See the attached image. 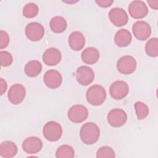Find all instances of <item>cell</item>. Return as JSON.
<instances>
[{
	"instance_id": "cell-1",
	"label": "cell",
	"mask_w": 158,
	"mask_h": 158,
	"mask_svg": "<svg viewBox=\"0 0 158 158\" xmlns=\"http://www.w3.org/2000/svg\"><path fill=\"white\" fill-rule=\"evenodd\" d=\"M100 130L98 126L93 122H87L80 128V136L82 142L88 145L94 144L99 139Z\"/></svg>"
},
{
	"instance_id": "cell-2",
	"label": "cell",
	"mask_w": 158,
	"mask_h": 158,
	"mask_svg": "<svg viewBox=\"0 0 158 158\" xmlns=\"http://www.w3.org/2000/svg\"><path fill=\"white\" fill-rule=\"evenodd\" d=\"M86 98L91 105L100 106L106 99V89L99 85H92L86 91Z\"/></svg>"
},
{
	"instance_id": "cell-3",
	"label": "cell",
	"mask_w": 158,
	"mask_h": 158,
	"mask_svg": "<svg viewBox=\"0 0 158 158\" xmlns=\"http://www.w3.org/2000/svg\"><path fill=\"white\" fill-rule=\"evenodd\" d=\"M43 134L47 140L56 141L60 138L62 135V128L59 123L54 121H49L44 125Z\"/></svg>"
},
{
	"instance_id": "cell-4",
	"label": "cell",
	"mask_w": 158,
	"mask_h": 158,
	"mask_svg": "<svg viewBox=\"0 0 158 158\" xmlns=\"http://www.w3.org/2000/svg\"><path fill=\"white\" fill-rule=\"evenodd\" d=\"M117 70L123 75H130L135 72L136 69V61L131 56H123L118 59L117 62Z\"/></svg>"
},
{
	"instance_id": "cell-5",
	"label": "cell",
	"mask_w": 158,
	"mask_h": 158,
	"mask_svg": "<svg viewBox=\"0 0 158 158\" xmlns=\"http://www.w3.org/2000/svg\"><path fill=\"white\" fill-rule=\"evenodd\" d=\"M88 116V110L86 107L81 104L72 106L68 110L67 117L73 123H79L84 122Z\"/></svg>"
},
{
	"instance_id": "cell-6",
	"label": "cell",
	"mask_w": 158,
	"mask_h": 158,
	"mask_svg": "<svg viewBox=\"0 0 158 158\" xmlns=\"http://www.w3.org/2000/svg\"><path fill=\"white\" fill-rule=\"evenodd\" d=\"M129 92V86L127 83L122 80L114 81L110 86L109 93L111 97L115 100H120L125 98Z\"/></svg>"
},
{
	"instance_id": "cell-7",
	"label": "cell",
	"mask_w": 158,
	"mask_h": 158,
	"mask_svg": "<svg viewBox=\"0 0 158 158\" xmlns=\"http://www.w3.org/2000/svg\"><path fill=\"white\" fill-rule=\"evenodd\" d=\"M107 120L110 126L120 127L126 123L127 114L123 109L115 108L109 112L107 115Z\"/></svg>"
},
{
	"instance_id": "cell-8",
	"label": "cell",
	"mask_w": 158,
	"mask_h": 158,
	"mask_svg": "<svg viewBox=\"0 0 158 158\" xmlns=\"http://www.w3.org/2000/svg\"><path fill=\"white\" fill-rule=\"evenodd\" d=\"M132 31L136 39L140 41H144L150 36L151 27L146 22L138 20L133 25Z\"/></svg>"
},
{
	"instance_id": "cell-9",
	"label": "cell",
	"mask_w": 158,
	"mask_h": 158,
	"mask_svg": "<svg viewBox=\"0 0 158 158\" xmlns=\"http://www.w3.org/2000/svg\"><path fill=\"white\" fill-rule=\"evenodd\" d=\"M27 38L32 41H38L42 39L44 35L43 26L38 22H31L28 23L25 29Z\"/></svg>"
},
{
	"instance_id": "cell-10",
	"label": "cell",
	"mask_w": 158,
	"mask_h": 158,
	"mask_svg": "<svg viewBox=\"0 0 158 158\" xmlns=\"http://www.w3.org/2000/svg\"><path fill=\"white\" fill-rule=\"evenodd\" d=\"M108 16L112 23L116 27L124 26L128 21V14L122 8L114 7L111 9L108 14Z\"/></svg>"
},
{
	"instance_id": "cell-11",
	"label": "cell",
	"mask_w": 158,
	"mask_h": 158,
	"mask_svg": "<svg viewBox=\"0 0 158 158\" xmlns=\"http://www.w3.org/2000/svg\"><path fill=\"white\" fill-rule=\"evenodd\" d=\"M94 78V73L93 69L88 66L81 65L77 69L76 79L79 84L87 86L93 82Z\"/></svg>"
},
{
	"instance_id": "cell-12",
	"label": "cell",
	"mask_w": 158,
	"mask_h": 158,
	"mask_svg": "<svg viewBox=\"0 0 158 158\" xmlns=\"http://www.w3.org/2000/svg\"><path fill=\"white\" fill-rule=\"evenodd\" d=\"M25 88L22 85L19 83L13 85L10 88L7 93L9 101L14 105L21 103L25 99Z\"/></svg>"
},
{
	"instance_id": "cell-13",
	"label": "cell",
	"mask_w": 158,
	"mask_h": 158,
	"mask_svg": "<svg viewBox=\"0 0 158 158\" xmlns=\"http://www.w3.org/2000/svg\"><path fill=\"white\" fill-rule=\"evenodd\" d=\"M128 12L133 18L139 19L147 15L148 9L143 1H133L131 2L128 6Z\"/></svg>"
},
{
	"instance_id": "cell-14",
	"label": "cell",
	"mask_w": 158,
	"mask_h": 158,
	"mask_svg": "<svg viewBox=\"0 0 158 158\" xmlns=\"http://www.w3.org/2000/svg\"><path fill=\"white\" fill-rule=\"evenodd\" d=\"M22 146L23 150L27 154H34L41 150L43 142L36 136H30L23 141Z\"/></svg>"
},
{
	"instance_id": "cell-15",
	"label": "cell",
	"mask_w": 158,
	"mask_h": 158,
	"mask_svg": "<svg viewBox=\"0 0 158 158\" xmlns=\"http://www.w3.org/2000/svg\"><path fill=\"white\" fill-rule=\"evenodd\" d=\"M43 80L47 87L51 89H56L60 86L62 81V77L59 72L51 69L45 73L43 77Z\"/></svg>"
},
{
	"instance_id": "cell-16",
	"label": "cell",
	"mask_w": 158,
	"mask_h": 158,
	"mask_svg": "<svg viewBox=\"0 0 158 158\" xmlns=\"http://www.w3.org/2000/svg\"><path fill=\"white\" fill-rule=\"evenodd\" d=\"M42 57L45 64L49 66H54L60 62L62 55L60 51L58 49L50 48L44 52Z\"/></svg>"
},
{
	"instance_id": "cell-17",
	"label": "cell",
	"mask_w": 158,
	"mask_h": 158,
	"mask_svg": "<svg viewBox=\"0 0 158 158\" xmlns=\"http://www.w3.org/2000/svg\"><path fill=\"white\" fill-rule=\"evenodd\" d=\"M69 45L73 51H80L83 49L85 44V38L82 33L75 31L70 33L68 40Z\"/></svg>"
},
{
	"instance_id": "cell-18",
	"label": "cell",
	"mask_w": 158,
	"mask_h": 158,
	"mask_svg": "<svg viewBox=\"0 0 158 158\" xmlns=\"http://www.w3.org/2000/svg\"><path fill=\"white\" fill-rule=\"evenodd\" d=\"M81 58L82 61L86 64H94L99 60V51L94 47L86 48L81 52Z\"/></svg>"
},
{
	"instance_id": "cell-19",
	"label": "cell",
	"mask_w": 158,
	"mask_h": 158,
	"mask_svg": "<svg viewBox=\"0 0 158 158\" xmlns=\"http://www.w3.org/2000/svg\"><path fill=\"white\" fill-rule=\"evenodd\" d=\"M132 40L131 33L127 29H120L117 31L114 36V42L118 47L128 46Z\"/></svg>"
},
{
	"instance_id": "cell-20",
	"label": "cell",
	"mask_w": 158,
	"mask_h": 158,
	"mask_svg": "<svg viewBox=\"0 0 158 158\" xmlns=\"http://www.w3.org/2000/svg\"><path fill=\"white\" fill-rule=\"evenodd\" d=\"M17 145L11 141H3L0 145V156L2 157H13L17 154Z\"/></svg>"
},
{
	"instance_id": "cell-21",
	"label": "cell",
	"mask_w": 158,
	"mask_h": 158,
	"mask_svg": "<svg viewBox=\"0 0 158 158\" xmlns=\"http://www.w3.org/2000/svg\"><path fill=\"white\" fill-rule=\"evenodd\" d=\"M42 70L41 64L36 60H33L28 62L24 67L25 74L30 77L38 76Z\"/></svg>"
},
{
	"instance_id": "cell-22",
	"label": "cell",
	"mask_w": 158,
	"mask_h": 158,
	"mask_svg": "<svg viewBox=\"0 0 158 158\" xmlns=\"http://www.w3.org/2000/svg\"><path fill=\"white\" fill-rule=\"evenodd\" d=\"M49 26L51 30L56 33H60L64 32L67 26L65 19L60 16H56L51 19Z\"/></svg>"
},
{
	"instance_id": "cell-23",
	"label": "cell",
	"mask_w": 158,
	"mask_h": 158,
	"mask_svg": "<svg viewBox=\"0 0 158 158\" xmlns=\"http://www.w3.org/2000/svg\"><path fill=\"white\" fill-rule=\"evenodd\" d=\"M75 156V151L73 148L68 144L59 146L56 151L57 158H73Z\"/></svg>"
},
{
	"instance_id": "cell-24",
	"label": "cell",
	"mask_w": 158,
	"mask_h": 158,
	"mask_svg": "<svg viewBox=\"0 0 158 158\" xmlns=\"http://www.w3.org/2000/svg\"><path fill=\"white\" fill-rule=\"evenodd\" d=\"M145 51L146 54L152 57L158 56V39L157 38H151L145 45Z\"/></svg>"
},
{
	"instance_id": "cell-25",
	"label": "cell",
	"mask_w": 158,
	"mask_h": 158,
	"mask_svg": "<svg viewBox=\"0 0 158 158\" xmlns=\"http://www.w3.org/2000/svg\"><path fill=\"white\" fill-rule=\"evenodd\" d=\"M135 109L138 120H143L149 114V108L148 106L143 102H136L135 104Z\"/></svg>"
},
{
	"instance_id": "cell-26",
	"label": "cell",
	"mask_w": 158,
	"mask_h": 158,
	"mask_svg": "<svg viewBox=\"0 0 158 158\" xmlns=\"http://www.w3.org/2000/svg\"><path fill=\"white\" fill-rule=\"evenodd\" d=\"M38 10V7L35 3L29 2L23 7L22 13L27 18H33L37 15Z\"/></svg>"
},
{
	"instance_id": "cell-27",
	"label": "cell",
	"mask_w": 158,
	"mask_h": 158,
	"mask_svg": "<svg viewBox=\"0 0 158 158\" xmlns=\"http://www.w3.org/2000/svg\"><path fill=\"white\" fill-rule=\"evenodd\" d=\"M97 158H114L115 157L114 151L109 146L101 147L96 152Z\"/></svg>"
},
{
	"instance_id": "cell-28",
	"label": "cell",
	"mask_w": 158,
	"mask_h": 158,
	"mask_svg": "<svg viewBox=\"0 0 158 158\" xmlns=\"http://www.w3.org/2000/svg\"><path fill=\"white\" fill-rule=\"evenodd\" d=\"M0 59L2 67H7L11 65L13 62V57L11 54L6 51H1L0 52Z\"/></svg>"
},
{
	"instance_id": "cell-29",
	"label": "cell",
	"mask_w": 158,
	"mask_h": 158,
	"mask_svg": "<svg viewBox=\"0 0 158 158\" xmlns=\"http://www.w3.org/2000/svg\"><path fill=\"white\" fill-rule=\"evenodd\" d=\"M9 43V36L8 33L3 30L0 31V48H6Z\"/></svg>"
},
{
	"instance_id": "cell-30",
	"label": "cell",
	"mask_w": 158,
	"mask_h": 158,
	"mask_svg": "<svg viewBox=\"0 0 158 158\" xmlns=\"http://www.w3.org/2000/svg\"><path fill=\"white\" fill-rule=\"evenodd\" d=\"M96 3L101 7H110L112 3L114 2V1L112 0H97L95 1Z\"/></svg>"
},
{
	"instance_id": "cell-31",
	"label": "cell",
	"mask_w": 158,
	"mask_h": 158,
	"mask_svg": "<svg viewBox=\"0 0 158 158\" xmlns=\"http://www.w3.org/2000/svg\"><path fill=\"white\" fill-rule=\"evenodd\" d=\"M7 84L6 80H4L3 78L0 79V94L2 95L7 89Z\"/></svg>"
},
{
	"instance_id": "cell-32",
	"label": "cell",
	"mask_w": 158,
	"mask_h": 158,
	"mask_svg": "<svg viewBox=\"0 0 158 158\" xmlns=\"http://www.w3.org/2000/svg\"><path fill=\"white\" fill-rule=\"evenodd\" d=\"M148 3L149 6L155 10H157L158 9V0H149L148 1Z\"/></svg>"
},
{
	"instance_id": "cell-33",
	"label": "cell",
	"mask_w": 158,
	"mask_h": 158,
	"mask_svg": "<svg viewBox=\"0 0 158 158\" xmlns=\"http://www.w3.org/2000/svg\"><path fill=\"white\" fill-rule=\"evenodd\" d=\"M63 2H65V3H68V4H71V3H75V2H77V1H63Z\"/></svg>"
}]
</instances>
